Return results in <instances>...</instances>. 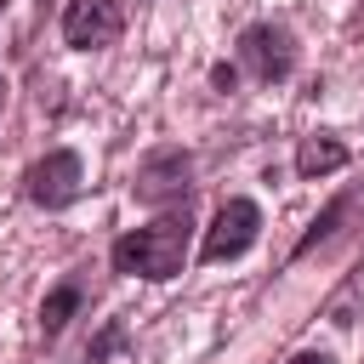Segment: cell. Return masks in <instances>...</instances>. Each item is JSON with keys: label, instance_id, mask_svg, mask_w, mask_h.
<instances>
[{"label": "cell", "instance_id": "obj_1", "mask_svg": "<svg viewBox=\"0 0 364 364\" xmlns=\"http://www.w3.org/2000/svg\"><path fill=\"white\" fill-rule=\"evenodd\" d=\"M188 250H193V216H188V205H165L148 228L119 233L114 250H108V262H114V273H125V279L165 284V279H176V273L188 267Z\"/></svg>", "mask_w": 364, "mask_h": 364}, {"label": "cell", "instance_id": "obj_2", "mask_svg": "<svg viewBox=\"0 0 364 364\" xmlns=\"http://www.w3.org/2000/svg\"><path fill=\"white\" fill-rule=\"evenodd\" d=\"M256 239H262V205L233 193V199L216 205V216H210V228H205V239H199V262H205V267L239 262Z\"/></svg>", "mask_w": 364, "mask_h": 364}, {"label": "cell", "instance_id": "obj_3", "mask_svg": "<svg viewBox=\"0 0 364 364\" xmlns=\"http://www.w3.org/2000/svg\"><path fill=\"white\" fill-rule=\"evenodd\" d=\"M80 193H85V165L74 148H51L23 171V199L40 210H68Z\"/></svg>", "mask_w": 364, "mask_h": 364}, {"label": "cell", "instance_id": "obj_4", "mask_svg": "<svg viewBox=\"0 0 364 364\" xmlns=\"http://www.w3.org/2000/svg\"><path fill=\"white\" fill-rule=\"evenodd\" d=\"M233 51H239V68L250 80H262V85H279V80L296 74V34L284 23H273V17L267 23H250Z\"/></svg>", "mask_w": 364, "mask_h": 364}, {"label": "cell", "instance_id": "obj_5", "mask_svg": "<svg viewBox=\"0 0 364 364\" xmlns=\"http://www.w3.org/2000/svg\"><path fill=\"white\" fill-rule=\"evenodd\" d=\"M193 176V159H188V148H159V154H148L142 165H136V182H131V193L142 199V205H188V182Z\"/></svg>", "mask_w": 364, "mask_h": 364}, {"label": "cell", "instance_id": "obj_6", "mask_svg": "<svg viewBox=\"0 0 364 364\" xmlns=\"http://www.w3.org/2000/svg\"><path fill=\"white\" fill-rule=\"evenodd\" d=\"M125 34V0H68L63 6V40L74 51H102Z\"/></svg>", "mask_w": 364, "mask_h": 364}, {"label": "cell", "instance_id": "obj_7", "mask_svg": "<svg viewBox=\"0 0 364 364\" xmlns=\"http://www.w3.org/2000/svg\"><path fill=\"white\" fill-rule=\"evenodd\" d=\"M347 159H353V148L341 136H330V131H313V136L296 142V176L301 182H324V176L347 171Z\"/></svg>", "mask_w": 364, "mask_h": 364}, {"label": "cell", "instance_id": "obj_8", "mask_svg": "<svg viewBox=\"0 0 364 364\" xmlns=\"http://www.w3.org/2000/svg\"><path fill=\"white\" fill-rule=\"evenodd\" d=\"M80 307H85V284H80V279H57V284L46 290V301H40V336L57 341V336L68 330V318H80Z\"/></svg>", "mask_w": 364, "mask_h": 364}, {"label": "cell", "instance_id": "obj_9", "mask_svg": "<svg viewBox=\"0 0 364 364\" xmlns=\"http://www.w3.org/2000/svg\"><path fill=\"white\" fill-rule=\"evenodd\" d=\"M358 205H364V193H358V188H347L341 199H330V205H324V216H313V222H307V233L296 239V250H290V262H301V256H313V250H318V245H324L330 233H341V222H347V216H353Z\"/></svg>", "mask_w": 364, "mask_h": 364}, {"label": "cell", "instance_id": "obj_10", "mask_svg": "<svg viewBox=\"0 0 364 364\" xmlns=\"http://www.w3.org/2000/svg\"><path fill=\"white\" fill-rule=\"evenodd\" d=\"M119 347H125V324H119V318H108V324H102V336L85 347V364H102V358H108V353H119Z\"/></svg>", "mask_w": 364, "mask_h": 364}, {"label": "cell", "instance_id": "obj_11", "mask_svg": "<svg viewBox=\"0 0 364 364\" xmlns=\"http://www.w3.org/2000/svg\"><path fill=\"white\" fill-rule=\"evenodd\" d=\"M210 85H216V91L228 97V91L239 85V68H233V63H216V68H210Z\"/></svg>", "mask_w": 364, "mask_h": 364}, {"label": "cell", "instance_id": "obj_12", "mask_svg": "<svg viewBox=\"0 0 364 364\" xmlns=\"http://www.w3.org/2000/svg\"><path fill=\"white\" fill-rule=\"evenodd\" d=\"M284 364H336V353H324V347H307V353H296V358H284Z\"/></svg>", "mask_w": 364, "mask_h": 364}, {"label": "cell", "instance_id": "obj_13", "mask_svg": "<svg viewBox=\"0 0 364 364\" xmlns=\"http://www.w3.org/2000/svg\"><path fill=\"white\" fill-rule=\"evenodd\" d=\"M0 108H6V80H0Z\"/></svg>", "mask_w": 364, "mask_h": 364}]
</instances>
